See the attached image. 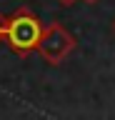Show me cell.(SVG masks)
Listing matches in <instances>:
<instances>
[{
	"label": "cell",
	"instance_id": "obj_1",
	"mask_svg": "<svg viewBox=\"0 0 115 120\" xmlns=\"http://www.w3.org/2000/svg\"><path fill=\"white\" fill-rule=\"evenodd\" d=\"M45 25L40 22V18L33 13L30 8H18L10 15V25H8V48L20 58H28L33 52H38L40 40H43Z\"/></svg>",
	"mask_w": 115,
	"mask_h": 120
},
{
	"label": "cell",
	"instance_id": "obj_2",
	"mask_svg": "<svg viewBox=\"0 0 115 120\" xmlns=\"http://www.w3.org/2000/svg\"><path fill=\"white\" fill-rule=\"evenodd\" d=\"M75 45H78L75 43V35H73L63 22H48L38 52L43 55L45 63H50V65H60L63 60H68V55L75 50Z\"/></svg>",
	"mask_w": 115,
	"mask_h": 120
},
{
	"label": "cell",
	"instance_id": "obj_3",
	"mask_svg": "<svg viewBox=\"0 0 115 120\" xmlns=\"http://www.w3.org/2000/svg\"><path fill=\"white\" fill-rule=\"evenodd\" d=\"M58 3H60V5H65V8H70V5H75L78 0H58Z\"/></svg>",
	"mask_w": 115,
	"mask_h": 120
},
{
	"label": "cell",
	"instance_id": "obj_4",
	"mask_svg": "<svg viewBox=\"0 0 115 120\" xmlns=\"http://www.w3.org/2000/svg\"><path fill=\"white\" fill-rule=\"evenodd\" d=\"M83 3H88V5H95V3H98V0H83Z\"/></svg>",
	"mask_w": 115,
	"mask_h": 120
},
{
	"label": "cell",
	"instance_id": "obj_5",
	"mask_svg": "<svg viewBox=\"0 0 115 120\" xmlns=\"http://www.w3.org/2000/svg\"><path fill=\"white\" fill-rule=\"evenodd\" d=\"M113 30H115V22H113Z\"/></svg>",
	"mask_w": 115,
	"mask_h": 120
}]
</instances>
